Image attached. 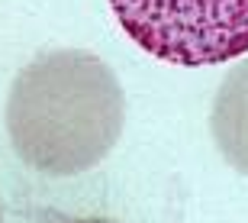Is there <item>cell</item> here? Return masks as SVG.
Returning a JSON list of instances; mask_svg holds the SVG:
<instances>
[{"label":"cell","mask_w":248,"mask_h":223,"mask_svg":"<svg viewBox=\"0 0 248 223\" xmlns=\"http://www.w3.org/2000/svg\"><path fill=\"white\" fill-rule=\"evenodd\" d=\"M68 223H120V220H110V217H78V220H68Z\"/></svg>","instance_id":"cell-4"},{"label":"cell","mask_w":248,"mask_h":223,"mask_svg":"<svg viewBox=\"0 0 248 223\" xmlns=\"http://www.w3.org/2000/svg\"><path fill=\"white\" fill-rule=\"evenodd\" d=\"M0 223H3V207H0Z\"/></svg>","instance_id":"cell-5"},{"label":"cell","mask_w":248,"mask_h":223,"mask_svg":"<svg viewBox=\"0 0 248 223\" xmlns=\"http://www.w3.org/2000/svg\"><path fill=\"white\" fill-rule=\"evenodd\" d=\"M210 133L222 158L248 175V58L229 71L210 110Z\"/></svg>","instance_id":"cell-3"},{"label":"cell","mask_w":248,"mask_h":223,"mask_svg":"<svg viewBox=\"0 0 248 223\" xmlns=\"http://www.w3.org/2000/svg\"><path fill=\"white\" fill-rule=\"evenodd\" d=\"M126 97L103 58L78 49L36 55L7 97L10 146L42 175H81L123 133Z\"/></svg>","instance_id":"cell-1"},{"label":"cell","mask_w":248,"mask_h":223,"mask_svg":"<svg viewBox=\"0 0 248 223\" xmlns=\"http://www.w3.org/2000/svg\"><path fill=\"white\" fill-rule=\"evenodd\" d=\"M142 52L184 68L222 65L248 52V0H110Z\"/></svg>","instance_id":"cell-2"}]
</instances>
